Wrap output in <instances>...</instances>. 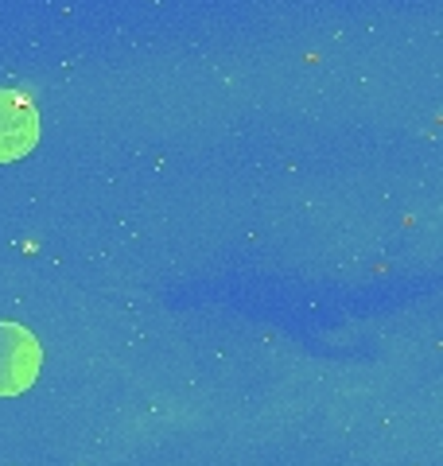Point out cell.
<instances>
[{
  "label": "cell",
  "mask_w": 443,
  "mask_h": 466,
  "mask_svg": "<svg viewBox=\"0 0 443 466\" xmlns=\"http://www.w3.org/2000/svg\"><path fill=\"white\" fill-rule=\"evenodd\" d=\"M39 144V109L20 90H0V164L24 159Z\"/></svg>",
  "instance_id": "6da1fadb"
},
{
  "label": "cell",
  "mask_w": 443,
  "mask_h": 466,
  "mask_svg": "<svg viewBox=\"0 0 443 466\" xmlns=\"http://www.w3.org/2000/svg\"><path fill=\"white\" fill-rule=\"evenodd\" d=\"M39 373V346L16 323H0V397L24 392Z\"/></svg>",
  "instance_id": "7a4b0ae2"
}]
</instances>
